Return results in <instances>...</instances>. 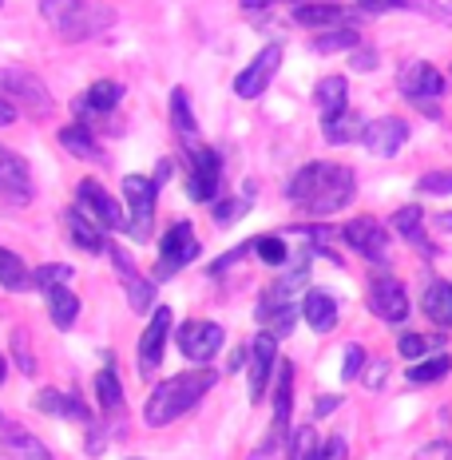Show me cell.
<instances>
[{
    "instance_id": "1",
    "label": "cell",
    "mask_w": 452,
    "mask_h": 460,
    "mask_svg": "<svg viewBox=\"0 0 452 460\" xmlns=\"http://www.w3.org/2000/svg\"><path fill=\"white\" fill-rule=\"evenodd\" d=\"M353 190H358V179H353L350 167L314 159V163H306V167H297V175L290 179L286 195H290V203L302 207L306 215L330 218L353 203Z\"/></svg>"
},
{
    "instance_id": "2",
    "label": "cell",
    "mask_w": 452,
    "mask_h": 460,
    "mask_svg": "<svg viewBox=\"0 0 452 460\" xmlns=\"http://www.w3.org/2000/svg\"><path fill=\"white\" fill-rule=\"evenodd\" d=\"M215 385H218V373L207 366L187 369V373H179V377H167L163 385L151 389L147 405H143V420H147L151 429H167L171 420H179L187 409H195Z\"/></svg>"
},
{
    "instance_id": "3",
    "label": "cell",
    "mask_w": 452,
    "mask_h": 460,
    "mask_svg": "<svg viewBox=\"0 0 452 460\" xmlns=\"http://www.w3.org/2000/svg\"><path fill=\"white\" fill-rule=\"evenodd\" d=\"M40 16L64 40H92L115 24L108 4H88V0H40Z\"/></svg>"
},
{
    "instance_id": "4",
    "label": "cell",
    "mask_w": 452,
    "mask_h": 460,
    "mask_svg": "<svg viewBox=\"0 0 452 460\" xmlns=\"http://www.w3.org/2000/svg\"><path fill=\"white\" fill-rule=\"evenodd\" d=\"M155 195L159 179L147 175H128L123 179V199H128V230L131 238H151V223H155Z\"/></svg>"
},
{
    "instance_id": "5",
    "label": "cell",
    "mask_w": 452,
    "mask_h": 460,
    "mask_svg": "<svg viewBox=\"0 0 452 460\" xmlns=\"http://www.w3.org/2000/svg\"><path fill=\"white\" fill-rule=\"evenodd\" d=\"M199 251H203V246H199V238H195V226H191V223H175L167 234L159 238L155 282H167V278H175L187 262H195Z\"/></svg>"
},
{
    "instance_id": "6",
    "label": "cell",
    "mask_w": 452,
    "mask_h": 460,
    "mask_svg": "<svg viewBox=\"0 0 452 460\" xmlns=\"http://www.w3.org/2000/svg\"><path fill=\"white\" fill-rule=\"evenodd\" d=\"M218 183H223V159L215 147H195L191 155V171H187V195L195 203H215Z\"/></svg>"
},
{
    "instance_id": "7",
    "label": "cell",
    "mask_w": 452,
    "mask_h": 460,
    "mask_svg": "<svg viewBox=\"0 0 452 460\" xmlns=\"http://www.w3.org/2000/svg\"><path fill=\"white\" fill-rule=\"evenodd\" d=\"M278 68H282V44H266L262 52H258L254 60L235 75V95H243V100H258V95L270 88Z\"/></svg>"
},
{
    "instance_id": "8",
    "label": "cell",
    "mask_w": 452,
    "mask_h": 460,
    "mask_svg": "<svg viewBox=\"0 0 452 460\" xmlns=\"http://www.w3.org/2000/svg\"><path fill=\"white\" fill-rule=\"evenodd\" d=\"M369 310L377 314L381 322L401 325V322L409 318V294H405V286H401L393 274H377L369 282Z\"/></svg>"
},
{
    "instance_id": "9",
    "label": "cell",
    "mask_w": 452,
    "mask_h": 460,
    "mask_svg": "<svg viewBox=\"0 0 452 460\" xmlns=\"http://www.w3.org/2000/svg\"><path fill=\"white\" fill-rule=\"evenodd\" d=\"M75 207H80L84 215H92L103 230H120V226H128L120 199H111L108 190L95 183V179H84V183L75 187Z\"/></svg>"
},
{
    "instance_id": "10",
    "label": "cell",
    "mask_w": 452,
    "mask_h": 460,
    "mask_svg": "<svg viewBox=\"0 0 452 460\" xmlns=\"http://www.w3.org/2000/svg\"><path fill=\"white\" fill-rule=\"evenodd\" d=\"M341 238H345V243H350L361 258H369V262H377V266H385V258H389V230H385L373 215L353 218V223L341 230Z\"/></svg>"
},
{
    "instance_id": "11",
    "label": "cell",
    "mask_w": 452,
    "mask_h": 460,
    "mask_svg": "<svg viewBox=\"0 0 452 460\" xmlns=\"http://www.w3.org/2000/svg\"><path fill=\"white\" fill-rule=\"evenodd\" d=\"M223 341H226V333H223V325H215V322H187V325H179L182 358L199 361V366H207V361L223 349Z\"/></svg>"
},
{
    "instance_id": "12",
    "label": "cell",
    "mask_w": 452,
    "mask_h": 460,
    "mask_svg": "<svg viewBox=\"0 0 452 460\" xmlns=\"http://www.w3.org/2000/svg\"><path fill=\"white\" fill-rule=\"evenodd\" d=\"M405 139H409V123L401 115H381V119L365 123V136H361L369 155H377V159H393L405 147Z\"/></svg>"
},
{
    "instance_id": "13",
    "label": "cell",
    "mask_w": 452,
    "mask_h": 460,
    "mask_svg": "<svg viewBox=\"0 0 452 460\" xmlns=\"http://www.w3.org/2000/svg\"><path fill=\"white\" fill-rule=\"evenodd\" d=\"M274 366H278V338L262 330L254 341H250V401H254V405L266 397Z\"/></svg>"
},
{
    "instance_id": "14",
    "label": "cell",
    "mask_w": 452,
    "mask_h": 460,
    "mask_svg": "<svg viewBox=\"0 0 452 460\" xmlns=\"http://www.w3.org/2000/svg\"><path fill=\"white\" fill-rule=\"evenodd\" d=\"M111 262H115V274L123 278V294H128L131 310H136V314L155 310V282H147V278L136 270V262H131L120 246H111Z\"/></svg>"
},
{
    "instance_id": "15",
    "label": "cell",
    "mask_w": 452,
    "mask_h": 460,
    "mask_svg": "<svg viewBox=\"0 0 452 460\" xmlns=\"http://www.w3.org/2000/svg\"><path fill=\"white\" fill-rule=\"evenodd\" d=\"M0 456L4 460H52V453L44 448V440H36L28 429H21L16 420H8L0 413Z\"/></svg>"
},
{
    "instance_id": "16",
    "label": "cell",
    "mask_w": 452,
    "mask_h": 460,
    "mask_svg": "<svg viewBox=\"0 0 452 460\" xmlns=\"http://www.w3.org/2000/svg\"><path fill=\"white\" fill-rule=\"evenodd\" d=\"M167 338H171V310L167 305H155V318H151V325L143 330V338H139V373L143 377H151L155 366L163 361Z\"/></svg>"
},
{
    "instance_id": "17",
    "label": "cell",
    "mask_w": 452,
    "mask_h": 460,
    "mask_svg": "<svg viewBox=\"0 0 452 460\" xmlns=\"http://www.w3.org/2000/svg\"><path fill=\"white\" fill-rule=\"evenodd\" d=\"M397 88L405 92L412 103H421V100H437V95L445 92V75L432 68V64H425V60H412V64H405V68H401Z\"/></svg>"
},
{
    "instance_id": "18",
    "label": "cell",
    "mask_w": 452,
    "mask_h": 460,
    "mask_svg": "<svg viewBox=\"0 0 452 460\" xmlns=\"http://www.w3.org/2000/svg\"><path fill=\"white\" fill-rule=\"evenodd\" d=\"M0 195L13 199V203H28L32 199V175H28V163L16 151L0 147Z\"/></svg>"
},
{
    "instance_id": "19",
    "label": "cell",
    "mask_w": 452,
    "mask_h": 460,
    "mask_svg": "<svg viewBox=\"0 0 452 460\" xmlns=\"http://www.w3.org/2000/svg\"><path fill=\"white\" fill-rule=\"evenodd\" d=\"M290 401H294V366L282 361V369H278V393H274V433L262 445V456H274L278 440H282L286 429H290Z\"/></svg>"
},
{
    "instance_id": "20",
    "label": "cell",
    "mask_w": 452,
    "mask_h": 460,
    "mask_svg": "<svg viewBox=\"0 0 452 460\" xmlns=\"http://www.w3.org/2000/svg\"><path fill=\"white\" fill-rule=\"evenodd\" d=\"M0 88H4L8 95H13V100L32 103L36 111H48V108H52V95H48L44 80H40V75H32V72L4 68V72H0Z\"/></svg>"
},
{
    "instance_id": "21",
    "label": "cell",
    "mask_w": 452,
    "mask_h": 460,
    "mask_svg": "<svg viewBox=\"0 0 452 460\" xmlns=\"http://www.w3.org/2000/svg\"><path fill=\"white\" fill-rule=\"evenodd\" d=\"M36 409L48 417H60V420H92L88 401H80L68 389H44L40 397H36Z\"/></svg>"
},
{
    "instance_id": "22",
    "label": "cell",
    "mask_w": 452,
    "mask_h": 460,
    "mask_svg": "<svg viewBox=\"0 0 452 460\" xmlns=\"http://www.w3.org/2000/svg\"><path fill=\"white\" fill-rule=\"evenodd\" d=\"M421 310H425V318L432 325L452 330V282H445V278H429L425 294H421Z\"/></svg>"
},
{
    "instance_id": "23",
    "label": "cell",
    "mask_w": 452,
    "mask_h": 460,
    "mask_svg": "<svg viewBox=\"0 0 452 460\" xmlns=\"http://www.w3.org/2000/svg\"><path fill=\"white\" fill-rule=\"evenodd\" d=\"M302 318H306V325H310V330L330 333L333 325H338V302H333L325 290H306V298H302Z\"/></svg>"
},
{
    "instance_id": "24",
    "label": "cell",
    "mask_w": 452,
    "mask_h": 460,
    "mask_svg": "<svg viewBox=\"0 0 452 460\" xmlns=\"http://www.w3.org/2000/svg\"><path fill=\"white\" fill-rule=\"evenodd\" d=\"M68 230H72V243L80 246V251H88V254H103V251H108L103 226L95 223L92 215H84L80 207H72V210H68Z\"/></svg>"
},
{
    "instance_id": "25",
    "label": "cell",
    "mask_w": 452,
    "mask_h": 460,
    "mask_svg": "<svg viewBox=\"0 0 452 460\" xmlns=\"http://www.w3.org/2000/svg\"><path fill=\"white\" fill-rule=\"evenodd\" d=\"M322 136H325V143L341 147V143H353V139L365 136V123H361V115L353 108H345V111L322 115Z\"/></svg>"
},
{
    "instance_id": "26",
    "label": "cell",
    "mask_w": 452,
    "mask_h": 460,
    "mask_svg": "<svg viewBox=\"0 0 452 460\" xmlns=\"http://www.w3.org/2000/svg\"><path fill=\"white\" fill-rule=\"evenodd\" d=\"M294 21L302 28H350V13L341 4H297Z\"/></svg>"
},
{
    "instance_id": "27",
    "label": "cell",
    "mask_w": 452,
    "mask_h": 460,
    "mask_svg": "<svg viewBox=\"0 0 452 460\" xmlns=\"http://www.w3.org/2000/svg\"><path fill=\"white\" fill-rule=\"evenodd\" d=\"M44 298H48V318L60 325V330H72L75 318H80V298H75L68 286H52Z\"/></svg>"
},
{
    "instance_id": "28",
    "label": "cell",
    "mask_w": 452,
    "mask_h": 460,
    "mask_svg": "<svg viewBox=\"0 0 452 460\" xmlns=\"http://www.w3.org/2000/svg\"><path fill=\"white\" fill-rule=\"evenodd\" d=\"M123 100V88L115 80H100V84H92L88 92H84V100L75 103L80 108V115H88V111H95V115H108V111H115V103Z\"/></svg>"
},
{
    "instance_id": "29",
    "label": "cell",
    "mask_w": 452,
    "mask_h": 460,
    "mask_svg": "<svg viewBox=\"0 0 452 460\" xmlns=\"http://www.w3.org/2000/svg\"><path fill=\"white\" fill-rule=\"evenodd\" d=\"M345 95H350V84H345V75H325V80L314 84V103L322 108V115H333V111L350 108V103H345Z\"/></svg>"
},
{
    "instance_id": "30",
    "label": "cell",
    "mask_w": 452,
    "mask_h": 460,
    "mask_svg": "<svg viewBox=\"0 0 452 460\" xmlns=\"http://www.w3.org/2000/svg\"><path fill=\"white\" fill-rule=\"evenodd\" d=\"M60 147L72 151L75 159H88V163L95 159V163H103V147L95 143V136H92L88 128H80V123H72V128L60 131Z\"/></svg>"
},
{
    "instance_id": "31",
    "label": "cell",
    "mask_w": 452,
    "mask_h": 460,
    "mask_svg": "<svg viewBox=\"0 0 452 460\" xmlns=\"http://www.w3.org/2000/svg\"><path fill=\"white\" fill-rule=\"evenodd\" d=\"M171 128H175V136L182 143H195V136H199V123H195V115H191V95H187V88L171 92Z\"/></svg>"
},
{
    "instance_id": "32",
    "label": "cell",
    "mask_w": 452,
    "mask_h": 460,
    "mask_svg": "<svg viewBox=\"0 0 452 460\" xmlns=\"http://www.w3.org/2000/svg\"><path fill=\"white\" fill-rule=\"evenodd\" d=\"M448 369H452L448 353H432V358L412 361V366H409V381H412V385H432V381L448 377Z\"/></svg>"
},
{
    "instance_id": "33",
    "label": "cell",
    "mask_w": 452,
    "mask_h": 460,
    "mask_svg": "<svg viewBox=\"0 0 452 460\" xmlns=\"http://www.w3.org/2000/svg\"><path fill=\"white\" fill-rule=\"evenodd\" d=\"M361 44V36L353 32V28H325V32H317L310 48L314 52H322V56H330V52H350V48H358Z\"/></svg>"
},
{
    "instance_id": "34",
    "label": "cell",
    "mask_w": 452,
    "mask_h": 460,
    "mask_svg": "<svg viewBox=\"0 0 452 460\" xmlns=\"http://www.w3.org/2000/svg\"><path fill=\"white\" fill-rule=\"evenodd\" d=\"M92 389H95V401H100L103 413H120V409H123V389H120V381H115L111 369H100V373H95Z\"/></svg>"
},
{
    "instance_id": "35",
    "label": "cell",
    "mask_w": 452,
    "mask_h": 460,
    "mask_svg": "<svg viewBox=\"0 0 452 460\" xmlns=\"http://www.w3.org/2000/svg\"><path fill=\"white\" fill-rule=\"evenodd\" d=\"M28 278H32V274H28V266L13 251H4V246H0V286H4V290H24Z\"/></svg>"
},
{
    "instance_id": "36",
    "label": "cell",
    "mask_w": 452,
    "mask_h": 460,
    "mask_svg": "<svg viewBox=\"0 0 452 460\" xmlns=\"http://www.w3.org/2000/svg\"><path fill=\"white\" fill-rule=\"evenodd\" d=\"M421 223H425V210H421L417 203L401 207L397 215H393V230H397L405 243H421Z\"/></svg>"
},
{
    "instance_id": "37",
    "label": "cell",
    "mask_w": 452,
    "mask_h": 460,
    "mask_svg": "<svg viewBox=\"0 0 452 460\" xmlns=\"http://www.w3.org/2000/svg\"><path fill=\"white\" fill-rule=\"evenodd\" d=\"M317 448H322V440H317L314 425H302L290 437V460H317Z\"/></svg>"
},
{
    "instance_id": "38",
    "label": "cell",
    "mask_w": 452,
    "mask_h": 460,
    "mask_svg": "<svg viewBox=\"0 0 452 460\" xmlns=\"http://www.w3.org/2000/svg\"><path fill=\"white\" fill-rule=\"evenodd\" d=\"M72 278V266H60V262H52V266H40V270H36L32 278H28V282L36 286V290H52V286H64Z\"/></svg>"
},
{
    "instance_id": "39",
    "label": "cell",
    "mask_w": 452,
    "mask_h": 460,
    "mask_svg": "<svg viewBox=\"0 0 452 460\" xmlns=\"http://www.w3.org/2000/svg\"><path fill=\"white\" fill-rule=\"evenodd\" d=\"M254 254L262 258L266 266H286V243H282V238H274V234L254 238Z\"/></svg>"
},
{
    "instance_id": "40",
    "label": "cell",
    "mask_w": 452,
    "mask_h": 460,
    "mask_svg": "<svg viewBox=\"0 0 452 460\" xmlns=\"http://www.w3.org/2000/svg\"><path fill=\"white\" fill-rule=\"evenodd\" d=\"M397 349H401V358L421 361L429 349H437V338H425V333H405V338L397 341Z\"/></svg>"
},
{
    "instance_id": "41",
    "label": "cell",
    "mask_w": 452,
    "mask_h": 460,
    "mask_svg": "<svg viewBox=\"0 0 452 460\" xmlns=\"http://www.w3.org/2000/svg\"><path fill=\"white\" fill-rule=\"evenodd\" d=\"M417 195H452V171H429V175H421Z\"/></svg>"
},
{
    "instance_id": "42",
    "label": "cell",
    "mask_w": 452,
    "mask_h": 460,
    "mask_svg": "<svg viewBox=\"0 0 452 460\" xmlns=\"http://www.w3.org/2000/svg\"><path fill=\"white\" fill-rule=\"evenodd\" d=\"M365 361H369V353H365L358 341H350V345H345V366H341V381H358V377H361V369H365Z\"/></svg>"
},
{
    "instance_id": "43",
    "label": "cell",
    "mask_w": 452,
    "mask_h": 460,
    "mask_svg": "<svg viewBox=\"0 0 452 460\" xmlns=\"http://www.w3.org/2000/svg\"><path fill=\"white\" fill-rule=\"evenodd\" d=\"M250 210V199H235V203H218L215 207V223H235L238 215Z\"/></svg>"
},
{
    "instance_id": "44",
    "label": "cell",
    "mask_w": 452,
    "mask_h": 460,
    "mask_svg": "<svg viewBox=\"0 0 452 460\" xmlns=\"http://www.w3.org/2000/svg\"><path fill=\"white\" fill-rule=\"evenodd\" d=\"M345 437H330V440H322V448H317V460H345Z\"/></svg>"
},
{
    "instance_id": "45",
    "label": "cell",
    "mask_w": 452,
    "mask_h": 460,
    "mask_svg": "<svg viewBox=\"0 0 452 460\" xmlns=\"http://www.w3.org/2000/svg\"><path fill=\"white\" fill-rule=\"evenodd\" d=\"M13 345H16V366H21L24 373H36L32 349H28V345H24V333H21V330H16V333H13Z\"/></svg>"
},
{
    "instance_id": "46",
    "label": "cell",
    "mask_w": 452,
    "mask_h": 460,
    "mask_svg": "<svg viewBox=\"0 0 452 460\" xmlns=\"http://www.w3.org/2000/svg\"><path fill=\"white\" fill-rule=\"evenodd\" d=\"M405 0H358V8H365V13H393V8H401Z\"/></svg>"
},
{
    "instance_id": "47",
    "label": "cell",
    "mask_w": 452,
    "mask_h": 460,
    "mask_svg": "<svg viewBox=\"0 0 452 460\" xmlns=\"http://www.w3.org/2000/svg\"><path fill=\"white\" fill-rule=\"evenodd\" d=\"M373 68H377V52H369V48L353 52V72H373Z\"/></svg>"
},
{
    "instance_id": "48",
    "label": "cell",
    "mask_w": 452,
    "mask_h": 460,
    "mask_svg": "<svg viewBox=\"0 0 452 460\" xmlns=\"http://www.w3.org/2000/svg\"><path fill=\"white\" fill-rule=\"evenodd\" d=\"M274 4H286V0H243L246 13H262V8H274ZM290 4H302V0H290Z\"/></svg>"
},
{
    "instance_id": "49",
    "label": "cell",
    "mask_w": 452,
    "mask_h": 460,
    "mask_svg": "<svg viewBox=\"0 0 452 460\" xmlns=\"http://www.w3.org/2000/svg\"><path fill=\"white\" fill-rule=\"evenodd\" d=\"M385 369H389V366H385V361H373V369L365 373V385H369V389H377V385H381V377H385Z\"/></svg>"
},
{
    "instance_id": "50",
    "label": "cell",
    "mask_w": 452,
    "mask_h": 460,
    "mask_svg": "<svg viewBox=\"0 0 452 460\" xmlns=\"http://www.w3.org/2000/svg\"><path fill=\"white\" fill-rule=\"evenodd\" d=\"M341 405V397H317V405H314V417H325V413H333V409Z\"/></svg>"
},
{
    "instance_id": "51",
    "label": "cell",
    "mask_w": 452,
    "mask_h": 460,
    "mask_svg": "<svg viewBox=\"0 0 452 460\" xmlns=\"http://www.w3.org/2000/svg\"><path fill=\"white\" fill-rule=\"evenodd\" d=\"M8 123H16V108L4 100V95H0V128H8Z\"/></svg>"
},
{
    "instance_id": "52",
    "label": "cell",
    "mask_w": 452,
    "mask_h": 460,
    "mask_svg": "<svg viewBox=\"0 0 452 460\" xmlns=\"http://www.w3.org/2000/svg\"><path fill=\"white\" fill-rule=\"evenodd\" d=\"M437 226H440V230H452V210H445V215H437Z\"/></svg>"
},
{
    "instance_id": "53",
    "label": "cell",
    "mask_w": 452,
    "mask_h": 460,
    "mask_svg": "<svg viewBox=\"0 0 452 460\" xmlns=\"http://www.w3.org/2000/svg\"><path fill=\"white\" fill-rule=\"evenodd\" d=\"M4 377H8V358L0 353V385H4Z\"/></svg>"
},
{
    "instance_id": "54",
    "label": "cell",
    "mask_w": 452,
    "mask_h": 460,
    "mask_svg": "<svg viewBox=\"0 0 452 460\" xmlns=\"http://www.w3.org/2000/svg\"><path fill=\"white\" fill-rule=\"evenodd\" d=\"M448 460H452V453H448Z\"/></svg>"
},
{
    "instance_id": "55",
    "label": "cell",
    "mask_w": 452,
    "mask_h": 460,
    "mask_svg": "<svg viewBox=\"0 0 452 460\" xmlns=\"http://www.w3.org/2000/svg\"><path fill=\"white\" fill-rule=\"evenodd\" d=\"M0 4H4V0H0Z\"/></svg>"
}]
</instances>
